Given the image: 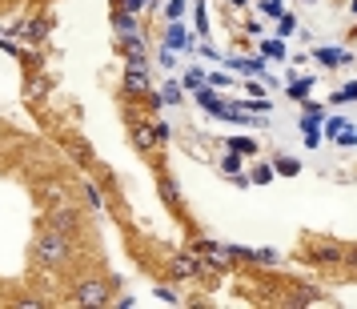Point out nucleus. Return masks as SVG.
<instances>
[{"mask_svg":"<svg viewBox=\"0 0 357 309\" xmlns=\"http://www.w3.org/2000/svg\"><path fill=\"white\" fill-rule=\"evenodd\" d=\"M65 149H73V157H77L81 165H93V149L84 145L81 137H65Z\"/></svg>","mask_w":357,"mask_h":309,"instance_id":"7ed1b4c3","label":"nucleus"},{"mask_svg":"<svg viewBox=\"0 0 357 309\" xmlns=\"http://www.w3.org/2000/svg\"><path fill=\"white\" fill-rule=\"evenodd\" d=\"M73 301L77 306H105L109 301V289H105V281H81L73 289Z\"/></svg>","mask_w":357,"mask_h":309,"instance_id":"f03ea898","label":"nucleus"},{"mask_svg":"<svg viewBox=\"0 0 357 309\" xmlns=\"http://www.w3.org/2000/svg\"><path fill=\"white\" fill-rule=\"evenodd\" d=\"M141 4H145V0H125V8H132V13H137V8H141Z\"/></svg>","mask_w":357,"mask_h":309,"instance_id":"9d476101","label":"nucleus"},{"mask_svg":"<svg viewBox=\"0 0 357 309\" xmlns=\"http://www.w3.org/2000/svg\"><path fill=\"white\" fill-rule=\"evenodd\" d=\"M45 33H49V24H45V20H33V24H29V33H24V36H29V40H40Z\"/></svg>","mask_w":357,"mask_h":309,"instance_id":"6e6552de","label":"nucleus"},{"mask_svg":"<svg viewBox=\"0 0 357 309\" xmlns=\"http://www.w3.org/2000/svg\"><path fill=\"white\" fill-rule=\"evenodd\" d=\"M125 89H129V93H149L145 73H141V68H129V77H125Z\"/></svg>","mask_w":357,"mask_h":309,"instance_id":"39448f33","label":"nucleus"},{"mask_svg":"<svg viewBox=\"0 0 357 309\" xmlns=\"http://www.w3.org/2000/svg\"><path fill=\"white\" fill-rule=\"evenodd\" d=\"M173 273H177V277H197V273H201V261L181 257V253H177V257H173Z\"/></svg>","mask_w":357,"mask_h":309,"instance_id":"20e7f679","label":"nucleus"},{"mask_svg":"<svg viewBox=\"0 0 357 309\" xmlns=\"http://www.w3.org/2000/svg\"><path fill=\"white\" fill-rule=\"evenodd\" d=\"M36 261L40 265H65L68 261V241L61 229H49V233L36 237Z\"/></svg>","mask_w":357,"mask_h":309,"instance_id":"f257e3e1","label":"nucleus"},{"mask_svg":"<svg viewBox=\"0 0 357 309\" xmlns=\"http://www.w3.org/2000/svg\"><path fill=\"white\" fill-rule=\"evenodd\" d=\"M77 225V217H73V213H56V225L52 229H61V233H65V229H73Z\"/></svg>","mask_w":357,"mask_h":309,"instance_id":"1a4fd4ad","label":"nucleus"},{"mask_svg":"<svg viewBox=\"0 0 357 309\" xmlns=\"http://www.w3.org/2000/svg\"><path fill=\"white\" fill-rule=\"evenodd\" d=\"M337 257H341L337 245H313V257L309 261H337Z\"/></svg>","mask_w":357,"mask_h":309,"instance_id":"423d86ee","label":"nucleus"},{"mask_svg":"<svg viewBox=\"0 0 357 309\" xmlns=\"http://www.w3.org/2000/svg\"><path fill=\"white\" fill-rule=\"evenodd\" d=\"M132 137H137V145H141V149H153V133H149V125H137Z\"/></svg>","mask_w":357,"mask_h":309,"instance_id":"0eeeda50","label":"nucleus"}]
</instances>
